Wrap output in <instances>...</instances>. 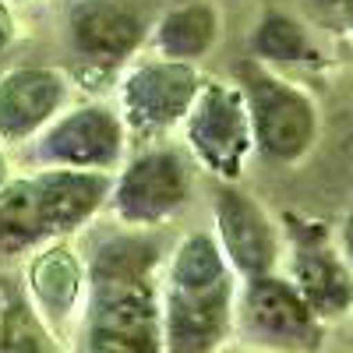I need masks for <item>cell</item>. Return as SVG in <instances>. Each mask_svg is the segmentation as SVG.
I'll return each instance as SVG.
<instances>
[{"label":"cell","mask_w":353,"mask_h":353,"mask_svg":"<svg viewBox=\"0 0 353 353\" xmlns=\"http://www.w3.org/2000/svg\"><path fill=\"white\" fill-rule=\"evenodd\" d=\"M233 318V279L205 233L176 248L163 293V353H219Z\"/></svg>","instance_id":"obj_1"},{"label":"cell","mask_w":353,"mask_h":353,"mask_svg":"<svg viewBox=\"0 0 353 353\" xmlns=\"http://www.w3.org/2000/svg\"><path fill=\"white\" fill-rule=\"evenodd\" d=\"M244 332L261 350L279 353H314L321 346V318L301 297V290L279 276L248 279L244 307H241Z\"/></svg>","instance_id":"obj_2"},{"label":"cell","mask_w":353,"mask_h":353,"mask_svg":"<svg viewBox=\"0 0 353 353\" xmlns=\"http://www.w3.org/2000/svg\"><path fill=\"white\" fill-rule=\"evenodd\" d=\"M248 113L254 141L283 163L304 156L318 134V113L311 99L258 68H248Z\"/></svg>","instance_id":"obj_3"},{"label":"cell","mask_w":353,"mask_h":353,"mask_svg":"<svg viewBox=\"0 0 353 353\" xmlns=\"http://www.w3.org/2000/svg\"><path fill=\"white\" fill-rule=\"evenodd\" d=\"M251 113L226 85H209L191 106L188 138L198 149V156L223 176H237L241 163L251 149Z\"/></svg>","instance_id":"obj_4"},{"label":"cell","mask_w":353,"mask_h":353,"mask_svg":"<svg viewBox=\"0 0 353 353\" xmlns=\"http://www.w3.org/2000/svg\"><path fill=\"white\" fill-rule=\"evenodd\" d=\"M188 198V176L176 156L152 152L141 156L117 188V212L128 223H156L181 209Z\"/></svg>","instance_id":"obj_5"},{"label":"cell","mask_w":353,"mask_h":353,"mask_svg":"<svg viewBox=\"0 0 353 353\" xmlns=\"http://www.w3.org/2000/svg\"><path fill=\"white\" fill-rule=\"evenodd\" d=\"M216 223L223 237V254L248 279L269 276L276 265V233L258 205L237 191L216 198Z\"/></svg>","instance_id":"obj_6"},{"label":"cell","mask_w":353,"mask_h":353,"mask_svg":"<svg viewBox=\"0 0 353 353\" xmlns=\"http://www.w3.org/2000/svg\"><path fill=\"white\" fill-rule=\"evenodd\" d=\"M43 159L74 166V170H92L110 166L121 152V124L110 110L85 106L71 117H64L46 138H43Z\"/></svg>","instance_id":"obj_7"},{"label":"cell","mask_w":353,"mask_h":353,"mask_svg":"<svg viewBox=\"0 0 353 353\" xmlns=\"http://www.w3.org/2000/svg\"><path fill=\"white\" fill-rule=\"evenodd\" d=\"M198 99V74L188 64H145L124 85V103L138 124L163 128L184 117Z\"/></svg>","instance_id":"obj_8"},{"label":"cell","mask_w":353,"mask_h":353,"mask_svg":"<svg viewBox=\"0 0 353 353\" xmlns=\"http://www.w3.org/2000/svg\"><path fill=\"white\" fill-rule=\"evenodd\" d=\"M64 99V81L53 71L25 68L11 71L0 81V134L4 138H25L39 124L50 121V113Z\"/></svg>","instance_id":"obj_9"},{"label":"cell","mask_w":353,"mask_h":353,"mask_svg":"<svg viewBox=\"0 0 353 353\" xmlns=\"http://www.w3.org/2000/svg\"><path fill=\"white\" fill-rule=\"evenodd\" d=\"M293 286L311 304V311L325 321L339 318L353 307V272L336 251L325 244H301L293 254Z\"/></svg>","instance_id":"obj_10"},{"label":"cell","mask_w":353,"mask_h":353,"mask_svg":"<svg viewBox=\"0 0 353 353\" xmlns=\"http://www.w3.org/2000/svg\"><path fill=\"white\" fill-rule=\"evenodd\" d=\"M74 46L99 61H121L141 43V21L117 0H85L71 14Z\"/></svg>","instance_id":"obj_11"},{"label":"cell","mask_w":353,"mask_h":353,"mask_svg":"<svg viewBox=\"0 0 353 353\" xmlns=\"http://www.w3.org/2000/svg\"><path fill=\"white\" fill-rule=\"evenodd\" d=\"M43 230L46 233H68L96 212V205L106 194V176L81 173V170H57L36 176Z\"/></svg>","instance_id":"obj_12"},{"label":"cell","mask_w":353,"mask_h":353,"mask_svg":"<svg viewBox=\"0 0 353 353\" xmlns=\"http://www.w3.org/2000/svg\"><path fill=\"white\" fill-rule=\"evenodd\" d=\"M28 283H32L36 304L43 307V314L50 321H61L74 311L78 290H81V265L68 248H50L32 261Z\"/></svg>","instance_id":"obj_13"},{"label":"cell","mask_w":353,"mask_h":353,"mask_svg":"<svg viewBox=\"0 0 353 353\" xmlns=\"http://www.w3.org/2000/svg\"><path fill=\"white\" fill-rule=\"evenodd\" d=\"M212 39H216V14L201 4L176 8L159 25V50L166 57H176V61L201 57L212 46Z\"/></svg>","instance_id":"obj_14"},{"label":"cell","mask_w":353,"mask_h":353,"mask_svg":"<svg viewBox=\"0 0 353 353\" xmlns=\"http://www.w3.org/2000/svg\"><path fill=\"white\" fill-rule=\"evenodd\" d=\"M36 237H46L36 181L0 188V241L4 244H32Z\"/></svg>","instance_id":"obj_15"},{"label":"cell","mask_w":353,"mask_h":353,"mask_svg":"<svg viewBox=\"0 0 353 353\" xmlns=\"http://www.w3.org/2000/svg\"><path fill=\"white\" fill-rule=\"evenodd\" d=\"M0 346L4 353H61L43 314L18 297L0 304Z\"/></svg>","instance_id":"obj_16"},{"label":"cell","mask_w":353,"mask_h":353,"mask_svg":"<svg viewBox=\"0 0 353 353\" xmlns=\"http://www.w3.org/2000/svg\"><path fill=\"white\" fill-rule=\"evenodd\" d=\"M254 53L265 61H311V39L304 36V28L286 18V14H269L258 32H254Z\"/></svg>","instance_id":"obj_17"},{"label":"cell","mask_w":353,"mask_h":353,"mask_svg":"<svg viewBox=\"0 0 353 353\" xmlns=\"http://www.w3.org/2000/svg\"><path fill=\"white\" fill-rule=\"evenodd\" d=\"M343 254H346L350 269H353V212H350L346 223H343Z\"/></svg>","instance_id":"obj_18"},{"label":"cell","mask_w":353,"mask_h":353,"mask_svg":"<svg viewBox=\"0 0 353 353\" xmlns=\"http://www.w3.org/2000/svg\"><path fill=\"white\" fill-rule=\"evenodd\" d=\"M8 39H11V14L4 8V0H0V50L8 46Z\"/></svg>","instance_id":"obj_19"},{"label":"cell","mask_w":353,"mask_h":353,"mask_svg":"<svg viewBox=\"0 0 353 353\" xmlns=\"http://www.w3.org/2000/svg\"><path fill=\"white\" fill-rule=\"evenodd\" d=\"M0 184H4V156H0Z\"/></svg>","instance_id":"obj_20"},{"label":"cell","mask_w":353,"mask_h":353,"mask_svg":"<svg viewBox=\"0 0 353 353\" xmlns=\"http://www.w3.org/2000/svg\"><path fill=\"white\" fill-rule=\"evenodd\" d=\"M254 353H279V350H254Z\"/></svg>","instance_id":"obj_21"},{"label":"cell","mask_w":353,"mask_h":353,"mask_svg":"<svg viewBox=\"0 0 353 353\" xmlns=\"http://www.w3.org/2000/svg\"><path fill=\"white\" fill-rule=\"evenodd\" d=\"M219 353H223V350H219Z\"/></svg>","instance_id":"obj_22"}]
</instances>
